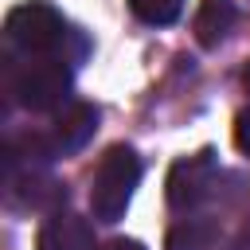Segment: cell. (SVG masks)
Wrapping results in <instances>:
<instances>
[{"instance_id":"obj_13","label":"cell","mask_w":250,"mask_h":250,"mask_svg":"<svg viewBox=\"0 0 250 250\" xmlns=\"http://www.w3.org/2000/svg\"><path fill=\"white\" fill-rule=\"evenodd\" d=\"M242 86H246V94H250V62H246V70H242Z\"/></svg>"},{"instance_id":"obj_11","label":"cell","mask_w":250,"mask_h":250,"mask_svg":"<svg viewBox=\"0 0 250 250\" xmlns=\"http://www.w3.org/2000/svg\"><path fill=\"white\" fill-rule=\"evenodd\" d=\"M234 145L250 156V109H242V113L234 117Z\"/></svg>"},{"instance_id":"obj_5","label":"cell","mask_w":250,"mask_h":250,"mask_svg":"<svg viewBox=\"0 0 250 250\" xmlns=\"http://www.w3.org/2000/svg\"><path fill=\"white\" fill-rule=\"evenodd\" d=\"M98 133V105L90 102H70L59 109V117L47 129V141L55 148V156H70L78 148H86V141Z\"/></svg>"},{"instance_id":"obj_4","label":"cell","mask_w":250,"mask_h":250,"mask_svg":"<svg viewBox=\"0 0 250 250\" xmlns=\"http://www.w3.org/2000/svg\"><path fill=\"white\" fill-rule=\"evenodd\" d=\"M215 176H219V164H215V152H211V148L176 160L172 172H168V184H164V188H168V203H172L176 211L199 207V203L211 195Z\"/></svg>"},{"instance_id":"obj_7","label":"cell","mask_w":250,"mask_h":250,"mask_svg":"<svg viewBox=\"0 0 250 250\" xmlns=\"http://www.w3.org/2000/svg\"><path fill=\"white\" fill-rule=\"evenodd\" d=\"M39 250H94V230L86 219L78 215H51L43 234H39Z\"/></svg>"},{"instance_id":"obj_8","label":"cell","mask_w":250,"mask_h":250,"mask_svg":"<svg viewBox=\"0 0 250 250\" xmlns=\"http://www.w3.org/2000/svg\"><path fill=\"white\" fill-rule=\"evenodd\" d=\"M234 16L238 12H234L230 0H203L199 12H195V20H191V31H195V39L203 47H219L227 39V31L234 27Z\"/></svg>"},{"instance_id":"obj_3","label":"cell","mask_w":250,"mask_h":250,"mask_svg":"<svg viewBox=\"0 0 250 250\" xmlns=\"http://www.w3.org/2000/svg\"><path fill=\"white\" fill-rule=\"evenodd\" d=\"M4 31H8V43L23 55H66V39L74 35L62 20V12L47 0H27V4H16L4 20Z\"/></svg>"},{"instance_id":"obj_9","label":"cell","mask_w":250,"mask_h":250,"mask_svg":"<svg viewBox=\"0 0 250 250\" xmlns=\"http://www.w3.org/2000/svg\"><path fill=\"white\" fill-rule=\"evenodd\" d=\"M219 227L211 219H184L180 227L168 230V250H211Z\"/></svg>"},{"instance_id":"obj_10","label":"cell","mask_w":250,"mask_h":250,"mask_svg":"<svg viewBox=\"0 0 250 250\" xmlns=\"http://www.w3.org/2000/svg\"><path fill=\"white\" fill-rule=\"evenodd\" d=\"M129 8H133V16H137L141 23H148V27H168V23L180 20L184 0H129Z\"/></svg>"},{"instance_id":"obj_12","label":"cell","mask_w":250,"mask_h":250,"mask_svg":"<svg viewBox=\"0 0 250 250\" xmlns=\"http://www.w3.org/2000/svg\"><path fill=\"white\" fill-rule=\"evenodd\" d=\"M102 250H145L137 238H113V242H105Z\"/></svg>"},{"instance_id":"obj_6","label":"cell","mask_w":250,"mask_h":250,"mask_svg":"<svg viewBox=\"0 0 250 250\" xmlns=\"http://www.w3.org/2000/svg\"><path fill=\"white\" fill-rule=\"evenodd\" d=\"M12 199L20 207H27V211H51V215H59V203L66 199V191L51 176H43L39 168H27L20 180H12Z\"/></svg>"},{"instance_id":"obj_1","label":"cell","mask_w":250,"mask_h":250,"mask_svg":"<svg viewBox=\"0 0 250 250\" xmlns=\"http://www.w3.org/2000/svg\"><path fill=\"white\" fill-rule=\"evenodd\" d=\"M70 86L74 74L66 55H23V62L12 66V98L31 113H51L66 105Z\"/></svg>"},{"instance_id":"obj_2","label":"cell","mask_w":250,"mask_h":250,"mask_svg":"<svg viewBox=\"0 0 250 250\" xmlns=\"http://www.w3.org/2000/svg\"><path fill=\"white\" fill-rule=\"evenodd\" d=\"M141 184V156L129 145H113L90 184V211L98 223H121L129 211V199Z\"/></svg>"}]
</instances>
